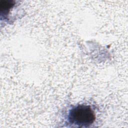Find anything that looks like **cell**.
Listing matches in <instances>:
<instances>
[{
	"mask_svg": "<svg viewBox=\"0 0 128 128\" xmlns=\"http://www.w3.org/2000/svg\"><path fill=\"white\" fill-rule=\"evenodd\" d=\"M68 120L70 124L80 127H86L92 124L96 117L94 111L90 106L78 105L70 111Z\"/></svg>",
	"mask_w": 128,
	"mask_h": 128,
	"instance_id": "cell-1",
	"label": "cell"
},
{
	"mask_svg": "<svg viewBox=\"0 0 128 128\" xmlns=\"http://www.w3.org/2000/svg\"><path fill=\"white\" fill-rule=\"evenodd\" d=\"M14 2L12 0H3L0 2V8L2 11L5 12H9V10L14 5Z\"/></svg>",
	"mask_w": 128,
	"mask_h": 128,
	"instance_id": "cell-2",
	"label": "cell"
}]
</instances>
